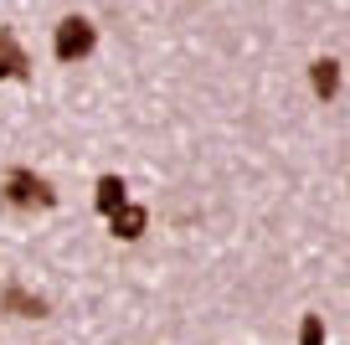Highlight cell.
Here are the masks:
<instances>
[{
  "label": "cell",
  "mask_w": 350,
  "mask_h": 345,
  "mask_svg": "<svg viewBox=\"0 0 350 345\" xmlns=\"http://www.w3.org/2000/svg\"><path fill=\"white\" fill-rule=\"evenodd\" d=\"M299 340H304V345H319V340H325V320H319V314H304V324H299Z\"/></svg>",
  "instance_id": "cell-8"
},
{
  "label": "cell",
  "mask_w": 350,
  "mask_h": 345,
  "mask_svg": "<svg viewBox=\"0 0 350 345\" xmlns=\"http://www.w3.org/2000/svg\"><path fill=\"white\" fill-rule=\"evenodd\" d=\"M109 227H113V238L139 242L144 227H150V212H144V206H134V201H124V206H113V212H109Z\"/></svg>",
  "instance_id": "cell-4"
},
{
  "label": "cell",
  "mask_w": 350,
  "mask_h": 345,
  "mask_svg": "<svg viewBox=\"0 0 350 345\" xmlns=\"http://www.w3.org/2000/svg\"><path fill=\"white\" fill-rule=\"evenodd\" d=\"M113 206H124V181L119 175H98V212L109 216Z\"/></svg>",
  "instance_id": "cell-7"
},
{
  "label": "cell",
  "mask_w": 350,
  "mask_h": 345,
  "mask_svg": "<svg viewBox=\"0 0 350 345\" xmlns=\"http://www.w3.org/2000/svg\"><path fill=\"white\" fill-rule=\"evenodd\" d=\"M309 88H314V98H335L340 93V62L335 57H319V62H309Z\"/></svg>",
  "instance_id": "cell-6"
},
{
  "label": "cell",
  "mask_w": 350,
  "mask_h": 345,
  "mask_svg": "<svg viewBox=\"0 0 350 345\" xmlns=\"http://www.w3.org/2000/svg\"><path fill=\"white\" fill-rule=\"evenodd\" d=\"M0 196H5L11 206H21V212H36V206L46 212V206H57V191L36 170H26V165H16V170L5 175V191H0Z\"/></svg>",
  "instance_id": "cell-1"
},
{
  "label": "cell",
  "mask_w": 350,
  "mask_h": 345,
  "mask_svg": "<svg viewBox=\"0 0 350 345\" xmlns=\"http://www.w3.org/2000/svg\"><path fill=\"white\" fill-rule=\"evenodd\" d=\"M31 73V57H26V47L16 42L11 26H0V77H26Z\"/></svg>",
  "instance_id": "cell-5"
},
{
  "label": "cell",
  "mask_w": 350,
  "mask_h": 345,
  "mask_svg": "<svg viewBox=\"0 0 350 345\" xmlns=\"http://www.w3.org/2000/svg\"><path fill=\"white\" fill-rule=\"evenodd\" d=\"M93 42H98L93 21H88V16H67V21L57 26V62H83V57L93 52Z\"/></svg>",
  "instance_id": "cell-2"
},
{
  "label": "cell",
  "mask_w": 350,
  "mask_h": 345,
  "mask_svg": "<svg viewBox=\"0 0 350 345\" xmlns=\"http://www.w3.org/2000/svg\"><path fill=\"white\" fill-rule=\"evenodd\" d=\"M0 314H16V320H46V299L21 283H5L0 289Z\"/></svg>",
  "instance_id": "cell-3"
}]
</instances>
